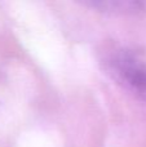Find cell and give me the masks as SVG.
I'll return each mask as SVG.
<instances>
[{
  "instance_id": "7a4b0ae2",
  "label": "cell",
  "mask_w": 146,
  "mask_h": 147,
  "mask_svg": "<svg viewBox=\"0 0 146 147\" xmlns=\"http://www.w3.org/2000/svg\"><path fill=\"white\" fill-rule=\"evenodd\" d=\"M88 7L100 9L101 12L113 14H135L142 9V4L139 1H120V0H105V1L85 3Z\"/></svg>"
},
{
  "instance_id": "6da1fadb",
  "label": "cell",
  "mask_w": 146,
  "mask_h": 147,
  "mask_svg": "<svg viewBox=\"0 0 146 147\" xmlns=\"http://www.w3.org/2000/svg\"><path fill=\"white\" fill-rule=\"evenodd\" d=\"M105 72L135 98L146 102V63L133 52L114 47L103 53Z\"/></svg>"
}]
</instances>
